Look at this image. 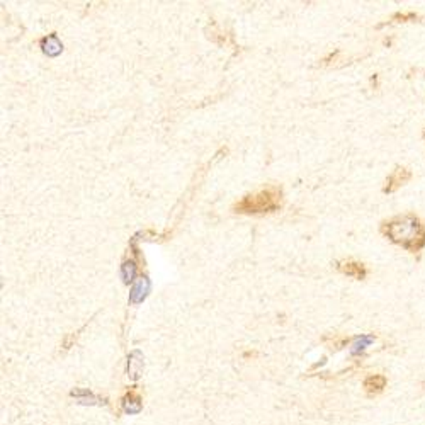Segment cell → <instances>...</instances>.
Here are the masks:
<instances>
[{
  "mask_svg": "<svg viewBox=\"0 0 425 425\" xmlns=\"http://www.w3.org/2000/svg\"><path fill=\"white\" fill-rule=\"evenodd\" d=\"M374 342H376V337L371 335V333H366V335L355 337L354 342H352V346H351V354L352 355H361L362 352H364L369 346H373Z\"/></svg>",
  "mask_w": 425,
  "mask_h": 425,
  "instance_id": "cell-6",
  "label": "cell"
},
{
  "mask_svg": "<svg viewBox=\"0 0 425 425\" xmlns=\"http://www.w3.org/2000/svg\"><path fill=\"white\" fill-rule=\"evenodd\" d=\"M337 269H339L342 274H346L347 278L355 279V281H364L366 278H368L369 271L368 266L362 262H359V260L354 259H347V260H340V262H337Z\"/></svg>",
  "mask_w": 425,
  "mask_h": 425,
  "instance_id": "cell-4",
  "label": "cell"
},
{
  "mask_svg": "<svg viewBox=\"0 0 425 425\" xmlns=\"http://www.w3.org/2000/svg\"><path fill=\"white\" fill-rule=\"evenodd\" d=\"M388 386V377L384 374H369L362 381V388H364L368 397H376V395L383 393L384 388Z\"/></svg>",
  "mask_w": 425,
  "mask_h": 425,
  "instance_id": "cell-5",
  "label": "cell"
},
{
  "mask_svg": "<svg viewBox=\"0 0 425 425\" xmlns=\"http://www.w3.org/2000/svg\"><path fill=\"white\" fill-rule=\"evenodd\" d=\"M147 288H148V282L145 281V279H140V281L136 282V286H134V288H133L132 301H134V303H138V301L143 300Z\"/></svg>",
  "mask_w": 425,
  "mask_h": 425,
  "instance_id": "cell-11",
  "label": "cell"
},
{
  "mask_svg": "<svg viewBox=\"0 0 425 425\" xmlns=\"http://www.w3.org/2000/svg\"><path fill=\"white\" fill-rule=\"evenodd\" d=\"M123 410L129 415H134V413H140L141 410V400L136 397V395H128L125 400H123Z\"/></svg>",
  "mask_w": 425,
  "mask_h": 425,
  "instance_id": "cell-9",
  "label": "cell"
},
{
  "mask_svg": "<svg viewBox=\"0 0 425 425\" xmlns=\"http://www.w3.org/2000/svg\"><path fill=\"white\" fill-rule=\"evenodd\" d=\"M380 234L388 242L420 259L425 250V221L413 211L400 213L380 223Z\"/></svg>",
  "mask_w": 425,
  "mask_h": 425,
  "instance_id": "cell-1",
  "label": "cell"
},
{
  "mask_svg": "<svg viewBox=\"0 0 425 425\" xmlns=\"http://www.w3.org/2000/svg\"><path fill=\"white\" fill-rule=\"evenodd\" d=\"M412 179H413V172L410 167L397 165L390 174H388L386 179H384L383 192L384 194H395V192H398L400 189L405 187Z\"/></svg>",
  "mask_w": 425,
  "mask_h": 425,
  "instance_id": "cell-3",
  "label": "cell"
},
{
  "mask_svg": "<svg viewBox=\"0 0 425 425\" xmlns=\"http://www.w3.org/2000/svg\"><path fill=\"white\" fill-rule=\"evenodd\" d=\"M281 206V191L276 187H269L260 191L259 194L247 196L237 203L235 211L237 213H271Z\"/></svg>",
  "mask_w": 425,
  "mask_h": 425,
  "instance_id": "cell-2",
  "label": "cell"
},
{
  "mask_svg": "<svg viewBox=\"0 0 425 425\" xmlns=\"http://www.w3.org/2000/svg\"><path fill=\"white\" fill-rule=\"evenodd\" d=\"M422 140L425 141V126H424V129H422Z\"/></svg>",
  "mask_w": 425,
  "mask_h": 425,
  "instance_id": "cell-12",
  "label": "cell"
},
{
  "mask_svg": "<svg viewBox=\"0 0 425 425\" xmlns=\"http://www.w3.org/2000/svg\"><path fill=\"white\" fill-rule=\"evenodd\" d=\"M128 376L132 377V380H138L140 377L141 368H143V357H141V352L140 351H134L132 355H129L128 359Z\"/></svg>",
  "mask_w": 425,
  "mask_h": 425,
  "instance_id": "cell-7",
  "label": "cell"
},
{
  "mask_svg": "<svg viewBox=\"0 0 425 425\" xmlns=\"http://www.w3.org/2000/svg\"><path fill=\"white\" fill-rule=\"evenodd\" d=\"M72 397L77 398V403L80 405H99L101 400L94 397L92 391L89 390H74L72 391Z\"/></svg>",
  "mask_w": 425,
  "mask_h": 425,
  "instance_id": "cell-8",
  "label": "cell"
},
{
  "mask_svg": "<svg viewBox=\"0 0 425 425\" xmlns=\"http://www.w3.org/2000/svg\"><path fill=\"white\" fill-rule=\"evenodd\" d=\"M422 16L417 12H397L393 17L390 19V23L400 24V23H420Z\"/></svg>",
  "mask_w": 425,
  "mask_h": 425,
  "instance_id": "cell-10",
  "label": "cell"
}]
</instances>
